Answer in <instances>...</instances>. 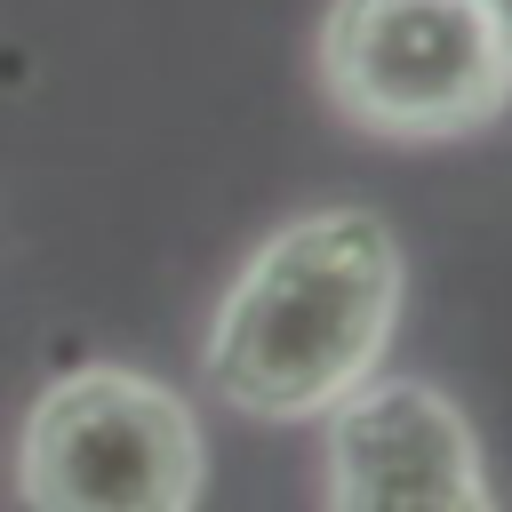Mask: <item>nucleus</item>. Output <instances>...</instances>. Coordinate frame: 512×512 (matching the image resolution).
I'll return each mask as SVG.
<instances>
[{
	"label": "nucleus",
	"instance_id": "39448f33",
	"mask_svg": "<svg viewBox=\"0 0 512 512\" xmlns=\"http://www.w3.org/2000/svg\"><path fill=\"white\" fill-rule=\"evenodd\" d=\"M472 8H480V16H488V24H496V40H504V48H512V0H472Z\"/></svg>",
	"mask_w": 512,
	"mask_h": 512
},
{
	"label": "nucleus",
	"instance_id": "20e7f679",
	"mask_svg": "<svg viewBox=\"0 0 512 512\" xmlns=\"http://www.w3.org/2000/svg\"><path fill=\"white\" fill-rule=\"evenodd\" d=\"M328 512H496L472 416L416 376H368L328 408Z\"/></svg>",
	"mask_w": 512,
	"mask_h": 512
},
{
	"label": "nucleus",
	"instance_id": "7ed1b4c3",
	"mask_svg": "<svg viewBox=\"0 0 512 512\" xmlns=\"http://www.w3.org/2000/svg\"><path fill=\"white\" fill-rule=\"evenodd\" d=\"M328 104L392 144H448L512 104V48L472 0H336L320 24Z\"/></svg>",
	"mask_w": 512,
	"mask_h": 512
},
{
	"label": "nucleus",
	"instance_id": "f257e3e1",
	"mask_svg": "<svg viewBox=\"0 0 512 512\" xmlns=\"http://www.w3.org/2000/svg\"><path fill=\"white\" fill-rule=\"evenodd\" d=\"M400 288V240L376 208H304L216 296L200 376L240 416L312 424L384 368Z\"/></svg>",
	"mask_w": 512,
	"mask_h": 512
},
{
	"label": "nucleus",
	"instance_id": "f03ea898",
	"mask_svg": "<svg viewBox=\"0 0 512 512\" xmlns=\"http://www.w3.org/2000/svg\"><path fill=\"white\" fill-rule=\"evenodd\" d=\"M16 488L24 512H192L208 488L192 400L112 360L64 368L24 408Z\"/></svg>",
	"mask_w": 512,
	"mask_h": 512
}]
</instances>
